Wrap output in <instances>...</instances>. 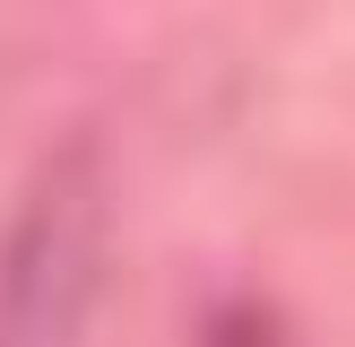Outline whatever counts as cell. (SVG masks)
<instances>
[{
    "label": "cell",
    "instance_id": "6da1fadb",
    "mask_svg": "<svg viewBox=\"0 0 355 347\" xmlns=\"http://www.w3.org/2000/svg\"><path fill=\"white\" fill-rule=\"evenodd\" d=\"M104 287V174L96 156H52L0 235V339H69Z\"/></svg>",
    "mask_w": 355,
    "mask_h": 347
}]
</instances>
